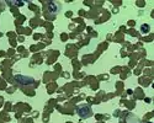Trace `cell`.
<instances>
[{
    "instance_id": "cell-4",
    "label": "cell",
    "mask_w": 154,
    "mask_h": 123,
    "mask_svg": "<svg viewBox=\"0 0 154 123\" xmlns=\"http://www.w3.org/2000/svg\"><path fill=\"white\" fill-rule=\"evenodd\" d=\"M126 123H140V121L138 117H136L133 115H128L126 118Z\"/></svg>"
},
{
    "instance_id": "cell-3",
    "label": "cell",
    "mask_w": 154,
    "mask_h": 123,
    "mask_svg": "<svg viewBox=\"0 0 154 123\" xmlns=\"http://www.w3.org/2000/svg\"><path fill=\"white\" fill-rule=\"evenodd\" d=\"M46 10H47L48 14L56 15L57 12L60 10V5H59V3H57V2H48L47 5H46Z\"/></svg>"
},
{
    "instance_id": "cell-2",
    "label": "cell",
    "mask_w": 154,
    "mask_h": 123,
    "mask_svg": "<svg viewBox=\"0 0 154 123\" xmlns=\"http://www.w3.org/2000/svg\"><path fill=\"white\" fill-rule=\"evenodd\" d=\"M14 79L20 85H32V84H35V79L33 78L26 76V75H21V74H16V75L14 76Z\"/></svg>"
},
{
    "instance_id": "cell-6",
    "label": "cell",
    "mask_w": 154,
    "mask_h": 123,
    "mask_svg": "<svg viewBox=\"0 0 154 123\" xmlns=\"http://www.w3.org/2000/svg\"><path fill=\"white\" fill-rule=\"evenodd\" d=\"M148 123H150V122H148Z\"/></svg>"
},
{
    "instance_id": "cell-5",
    "label": "cell",
    "mask_w": 154,
    "mask_h": 123,
    "mask_svg": "<svg viewBox=\"0 0 154 123\" xmlns=\"http://www.w3.org/2000/svg\"><path fill=\"white\" fill-rule=\"evenodd\" d=\"M149 30H150V27H149V25H147V23L142 25V27H140V31L142 32H149Z\"/></svg>"
},
{
    "instance_id": "cell-1",
    "label": "cell",
    "mask_w": 154,
    "mask_h": 123,
    "mask_svg": "<svg viewBox=\"0 0 154 123\" xmlns=\"http://www.w3.org/2000/svg\"><path fill=\"white\" fill-rule=\"evenodd\" d=\"M76 112H78V115H79L80 118H89V117L93 115L91 107L89 106V105H82V106H78V108H76Z\"/></svg>"
}]
</instances>
